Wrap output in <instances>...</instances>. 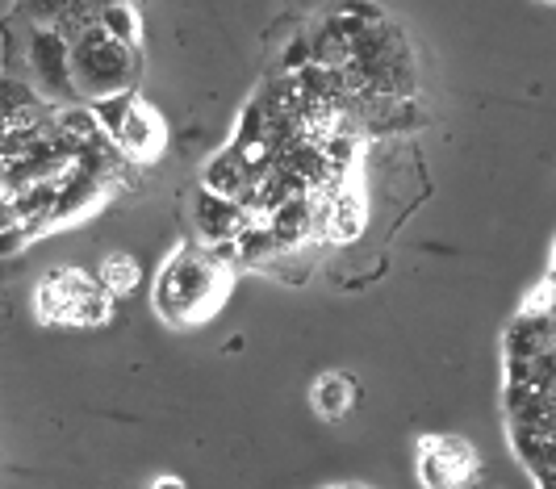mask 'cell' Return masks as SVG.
<instances>
[{"label": "cell", "instance_id": "cell-5", "mask_svg": "<svg viewBox=\"0 0 556 489\" xmlns=\"http://www.w3.org/2000/svg\"><path fill=\"white\" fill-rule=\"evenodd\" d=\"M314 410L322 414V418H343L347 410L356 406V385H352V377L347 372H322V377L314 381Z\"/></svg>", "mask_w": 556, "mask_h": 489}, {"label": "cell", "instance_id": "cell-7", "mask_svg": "<svg viewBox=\"0 0 556 489\" xmlns=\"http://www.w3.org/2000/svg\"><path fill=\"white\" fill-rule=\"evenodd\" d=\"M205 189H210V197H222V201L235 197L243 189V163H239V155H235V163H230V159L210 163V172H205Z\"/></svg>", "mask_w": 556, "mask_h": 489}, {"label": "cell", "instance_id": "cell-4", "mask_svg": "<svg viewBox=\"0 0 556 489\" xmlns=\"http://www.w3.org/2000/svg\"><path fill=\"white\" fill-rule=\"evenodd\" d=\"M118 138L126 143V151H130V155L151 159V155L159 151V143H164V130H159L155 109H151V105H143V101H134V105H130V113H126V122H122V130H118Z\"/></svg>", "mask_w": 556, "mask_h": 489}, {"label": "cell", "instance_id": "cell-9", "mask_svg": "<svg viewBox=\"0 0 556 489\" xmlns=\"http://www.w3.org/2000/svg\"><path fill=\"white\" fill-rule=\"evenodd\" d=\"M151 489H184V481H180V477H159Z\"/></svg>", "mask_w": 556, "mask_h": 489}, {"label": "cell", "instance_id": "cell-2", "mask_svg": "<svg viewBox=\"0 0 556 489\" xmlns=\"http://www.w3.org/2000/svg\"><path fill=\"white\" fill-rule=\"evenodd\" d=\"M481 477L477 452L456 435L419 439V481L427 489H473Z\"/></svg>", "mask_w": 556, "mask_h": 489}, {"label": "cell", "instance_id": "cell-1", "mask_svg": "<svg viewBox=\"0 0 556 489\" xmlns=\"http://www.w3.org/2000/svg\"><path fill=\"white\" fill-rule=\"evenodd\" d=\"M38 318L51 326H97L109 318V293L80 268L51 272L38 285Z\"/></svg>", "mask_w": 556, "mask_h": 489}, {"label": "cell", "instance_id": "cell-8", "mask_svg": "<svg viewBox=\"0 0 556 489\" xmlns=\"http://www.w3.org/2000/svg\"><path fill=\"white\" fill-rule=\"evenodd\" d=\"M63 130L72 138H92L97 134V122H92V113H63Z\"/></svg>", "mask_w": 556, "mask_h": 489}, {"label": "cell", "instance_id": "cell-3", "mask_svg": "<svg viewBox=\"0 0 556 489\" xmlns=\"http://www.w3.org/2000/svg\"><path fill=\"white\" fill-rule=\"evenodd\" d=\"M214 268L210 260H184V251L164 268L159 276V289H155V301H159V314H168L172 322H189L197 314V306L205 297H214Z\"/></svg>", "mask_w": 556, "mask_h": 489}, {"label": "cell", "instance_id": "cell-6", "mask_svg": "<svg viewBox=\"0 0 556 489\" xmlns=\"http://www.w3.org/2000/svg\"><path fill=\"white\" fill-rule=\"evenodd\" d=\"M101 289L109 293V297H118V293H130L134 285H138V264L130 260V255H109V260L101 264Z\"/></svg>", "mask_w": 556, "mask_h": 489}]
</instances>
